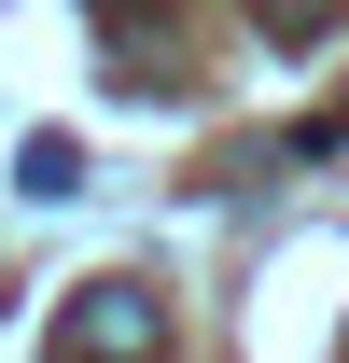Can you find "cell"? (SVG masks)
<instances>
[{
  "label": "cell",
  "mask_w": 349,
  "mask_h": 363,
  "mask_svg": "<svg viewBox=\"0 0 349 363\" xmlns=\"http://www.w3.org/2000/svg\"><path fill=\"white\" fill-rule=\"evenodd\" d=\"M43 363H168V294H154V279H84V294L56 308Z\"/></svg>",
  "instance_id": "6da1fadb"
},
{
  "label": "cell",
  "mask_w": 349,
  "mask_h": 363,
  "mask_svg": "<svg viewBox=\"0 0 349 363\" xmlns=\"http://www.w3.org/2000/svg\"><path fill=\"white\" fill-rule=\"evenodd\" d=\"M14 196H84V140H28V154H14Z\"/></svg>",
  "instance_id": "7a4b0ae2"
}]
</instances>
